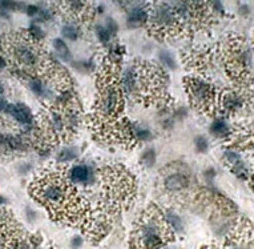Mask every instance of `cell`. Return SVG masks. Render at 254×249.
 I'll list each match as a JSON object with an SVG mask.
<instances>
[{
  "instance_id": "cell-17",
  "label": "cell",
  "mask_w": 254,
  "mask_h": 249,
  "mask_svg": "<svg viewBox=\"0 0 254 249\" xmlns=\"http://www.w3.org/2000/svg\"><path fill=\"white\" fill-rule=\"evenodd\" d=\"M68 177L75 187H88L96 180V175L92 168L87 164H78L71 168L68 172Z\"/></svg>"
},
{
  "instance_id": "cell-5",
  "label": "cell",
  "mask_w": 254,
  "mask_h": 249,
  "mask_svg": "<svg viewBox=\"0 0 254 249\" xmlns=\"http://www.w3.org/2000/svg\"><path fill=\"white\" fill-rule=\"evenodd\" d=\"M122 89L120 75H116L113 64H105L98 79V100L95 120L104 129H109L116 123L122 109Z\"/></svg>"
},
{
  "instance_id": "cell-34",
  "label": "cell",
  "mask_w": 254,
  "mask_h": 249,
  "mask_svg": "<svg viewBox=\"0 0 254 249\" xmlns=\"http://www.w3.org/2000/svg\"><path fill=\"white\" fill-rule=\"evenodd\" d=\"M25 8H27V14L32 15V16H36V15L39 14V10H40L39 5H36V4L27 5Z\"/></svg>"
},
{
  "instance_id": "cell-3",
  "label": "cell",
  "mask_w": 254,
  "mask_h": 249,
  "mask_svg": "<svg viewBox=\"0 0 254 249\" xmlns=\"http://www.w3.org/2000/svg\"><path fill=\"white\" fill-rule=\"evenodd\" d=\"M166 73L155 64L133 62L120 73L122 93L147 104L166 99Z\"/></svg>"
},
{
  "instance_id": "cell-27",
  "label": "cell",
  "mask_w": 254,
  "mask_h": 249,
  "mask_svg": "<svg viewBox=\"0 0 254 249\" xmlns=\"http://www.w3.org/2000/svg\"><path fill=\"white\" fill-rule=\"evenodd\" d=\"M141 163L145 166H153L156 163V152L155 149H147V151L142 153Z\"/></svg>"
},
{
  "instance_id": "cell-24",
  "label": "cell",
  "mask_w": 254,
  "mask_h": 249,
  "mask_svg": "<svg viewBox=\"0 0 254 249\" xmlns=\"http://www.w3.org/2000/svg\"><path fill=\"white\" fill-rule=\"evenodd\" d=\"M133 133H135V139L140 142H147L152 137V132L141 125H133Z\"/></svg>"
},
{
  "instance_id": "cell-20",
  "label": "cell",
  "mask_w": 254,
  "mask_h": 249,
  "mask_svg": "<svg viewBox=\"0 0 254 249\" xmlns=\"http://www.w3.org/2000/svg\"><path fill=\"white\" fill-rule=\"evenodd\" d=\"M230 129L232 127H229V124L226 122V117H217L213 120L212 125H210V132L212 135H215V137H220V139H225L229 136Z\"/></svg>"
},
{
  "instance_id": "cell-6",
  "label": "cell",
  "mask_w": 254,
  "mask_h": 249,
  "mask_svg": "<svg viewBox=\"0 0 254 249\" xmlns=\"http://www.w3.org/2000/svg\"><path fill=\"white\" fill-rule=\"evenodd\" d=\"M218 51L222 69L234 87L250 88L254 82L252 52L246 40L238 36L229 38Z\"/></svg>"
},
{
  "instance_id": "cell-19",
  "label": "cell",
  "mask_w": 254,
  "mask_h": 249,
  "mask_svg": "<svg viewBox=\"0 0 254 249\" xmlns=\"http://www.w3.org/2000/svg\"><path fill=\"white\" fill-rule=\"evenodd\" d=\"M149 18V5L136 4L128 11L127 21L129 27H140L148 23Z\"/></svg>"
},
{
  "instance_id": "cell-30",
  "label": "cell",
  "mask_w": 254,
  "mask_h": 249,
  "mask_svg": "<svg viewBox=\"0 0 254 249\" xmlns=\"http://www.w3.org/2000/svg\"><path fill=\"white\" fill-rule=\"evenodd\" d=\"M28 32H30L32 36H34L35 39H38V40H40L41 38H43V36H44V32H43V29L40 28L38 24L31 25V28H30V31H28Z\"/></svg>"
},
{
  "instance_id": "cell-21",
  "label": "cell",
  "mask_w": 254,
  "mask_h": 249,
  "mask_svg": "<svg viewBox=\"0 0 254 249\" xmlns=\"http://www.w3.org/2000/svg\"><path fill=\"white\" fill-rule=\"evenodd\" d=\"M164 217H165L166 224L169 225V228L172 230L178 232V233L184 230V223H182V220H181V217L177 213L172 212V210H168V212H165Z\"/></svg>"
},
{
  "instance_id": "cell-38",
  "label": "cell",
  "mask_w": 254,
  "mask_h": 249,
  "mask_svg": "<svg viewBox=\"0 0 254 249\" xmlns=\"http://www.w3.org/2000/svg\"><path fill=\"white\" fill-rule=\"evenodd\" d=\"M161 249H176V248H173V247H166V248H161Z\"/></svg>"
},
{
  "instance_id": "cell-2",
  "label": "cell",
  "mask_w": 254,
  "mask_h": 249,
  "mask_svg": "<svg viewBox=\"0 0 254 249\" xmlns=\"http://www.w3.org/2000/svg\"><path fill=\"white\" fill-rule=\"evenodd\" d=\"M0 45L8 65H12L19 75L43 76L54 63L52 59L47 58L40 40L35 39L28 31L5 35Z\"/></svg>"
},
{
  "instance_id": "cell-25",
  "label": "cell",
  "mask_w": 254,
  "mask_h": 249,
  "mask_svg": "<svg viewBox=\"0 0 254 249\" xmlns=\"http://www.w3.org/2000/svg\"><path fill=\"white\" fill-rule=\"evenodd\" d=\"M78 157V151L75 148H64L63 151L59 152L58 155V161L60 163H67V161H72Z\"/></svg>"
},
{
  "instance_id": "cell-28",
  "label": "cell",
  "mask_w": 254,
  "mask_h": 249,
  "mask_svg": "<svg viewBox=\"0 0 254 249\" xmlns=\"http://www.w3.org/2000/svg\"><path fill=\"white\" fill-rule=\"evenodd\" d=\"M160 60H161V63L166 67H169V68L175 69L176 68V62H175V59L172 56V54L169 52H166V51H161L160 52Z\"/></svg>"
},
{
  "instance_id": "cell-10",
  "label": "cell",
  "mask_w": 254,
  "mask_h": 249,
  "mask_svg": "<svg viewBox=\"0 0 254 249\" xmlns=\"http://www.w3.org/2000/svg\"><path fill=\"white\" fill-rule=\"evenodd\" d=\"M254 93L250 88H225L218 93L217 102V113L222 117L235 116L245 112V109L252 107Z\"/></svg>"
},
{
  "instance_id": "cell-32",
  "label": "cell",
  "mask_w": 254,
  "mask_h": 249,
  "mask_svg": "<svg viewBox=\"0 0 254 249\" xmlns=\"http://www.w3.org/2000/svg\"><path fill=\"white\" fill-rule=\"evenodd\" d=\"M38 16L40 18V20H49L52 18V12H51V10H48V8H41V7H40Z\"/></svg>"
},
{
  "instance_id": "cell-1",
  "label": "cell",
  "mask_w": 254,
  "mask_h": 249,
  "mask_svg": "<svg viewBox=\"0 0 254 249\" xmlns=\"http://www.w3.org/2000/svg\"><path fill=\"white\" fill-rule=\"evenodd\" d=\"M30 192L52 215L61 219L78 221L87 215V205L78 196V189L69 180L68 173L63 171L52 169L36 176Z\"/></svg>"
},
{
  "instance_id": "cell-4",
  "label": "cell",
  "mask_w": 254,
  "mask_h": 249,
  "mask_svg": "<svg viewBox=\"0 0 254 249\" xmlns=\"http://www.w3.org/2000/svg\"><path fill=\"white\" fill-rule=\"evenodd\" d=\"M38 120L41 145H56L74 136L80 124V113L75 103L67 107L49 104L39 113Z\"/></svg>"
},
{
  "instance_id": "cell-39",
  "label": "cell",
  "mask_w": 254,
  "mask_h": 249,
  "mask_svg": "<svg viewBox=\"0 0 254 249\" xmlns=\"http://www.w3.org/2000/svg\"><path fill=\"white\" fill-rule=\"evenodd\" d=\"M253 42H254V39H253Z\"/></svg>"
},
{
  "instance_id": "cell-15",
  "label": "cell",
  "mask_w": 254,
  "mask_h": 249,
  "mask_svg": "<svg viewBox=\"0 0 254 249\" xmlns=\"http://www.w3.org/2000/svg\"><path fill=\"white\" fill-rule=\"evenodd\" d=\"M1 236H5L3 249H40L39 239H36L35 236L23 234L15 225H7Z\"/></svg>"
},
{
  "instance_id": "cell-31",
  "label": "cell",
  "mask_w": 254,
  "mask_h": 249,
  "mask_svg": "<svg viewBox=\"0 0 254 249\" xmlns=\"http://www.w3.org/2000/svg\"><path fill=\"white\" fill-rule=\"evenodd\" d=\"M105 28L111 32V35L116 34L117 32V24L115 23V20L112 18H108L107 19V25H105Z\"/></svg>"
},
{
  "instance_id": "cell-23",
  "label": "cell",
  "mask_w": 254,
  "mask_h": 249,
  "mask_svg": "<svg viewBox=\"0 0 254 249\" xmlns=\"http://www.w3.org/2000/svg\"><path fill=\"white\" fill-rule=\"evenodd\" d=\"M54 47L56 54L59 55L60 58L64 59V60H69L71 59V51H69L68 45L64 43L63 39H55Z\"/></svg>"
},
{
  "instance_id": "cell-29",
  "label": "cell",
  "mask_w": 254,
  "mask_h": 249,
  "mask_svg": "<svg viewBox=\"0 0 254 249\" xmlns=\"http://www.w3.org/2000/svg\"><path fill=\"white\" fill-rule=\"evenodd\" d=\"M195 145L197 152H200V153H204V152H206L209 149V142H208V139H206L205 136L195 137Z\"/></svg>"
},
{
  "instance_id": "cell-14",
  "label": "cell",
  "mask_w": 254,
  "mask_h": 249,
  "mask_svg": "<svg viewBox=\"0 0 254 249\" xmlns=\"http://www.w3.org/2000/svg\"><path fill=\"white\" fill-rule=\"evenodd\" d=\"M225 241L224 249H254V224L239 220Z\"/></svg>"
},
{
  "instance_id": "cell-33",
  "label": "cell",
  "mask_w": 254,
  "mask_h": 249,
  "mask_svg": "<svg viewBox=\"0 0 254 249\" xmlns=\"http://www.w3.org/2000/svg\"><path fill=\"white\" fill-rule=\"evenodd\" d=\"M71 245H72V248L78 249L83 245V239H81L80 236H75L74 239L71 240Z\"/></svg>"
},
{
  "instance_id": "cell-13",
  "label": "cell",
  "mask_w": 254,
  "mask_h": 249,
  "mask_svg": "<svg viewBox=\"0 0 254 249\" xmlns=\"http://www.w3.org/2000/svg\"><path fill=\"white\" fill-rule=\"evenodd\" d=\"M229 148L235 152H254V122L233 125L230 129Z\"/></svg>"
},
{
  "instance_id": "cell-12",
  "label": "cell",
  "mask_w": 254,
  "mask_h": 249,
  "mask_svg": "<svg viewBox=\"0 0 254 249\" xmlns=\"http://www.w3.org/2000/svg\"><path fill=\"white\" fill-rule=\"evenodd\" d=\"M161 186L168 195H185L192 188L191 169L185 164H172L162 171Z\"/></svg>"
},
{
  "instance_id": "cell-37",
  "label": "cell",
  "mask_w": 254,
  "mask_h": 249,
  "mask_svg": "<svg viewBox=\"0 0 254 249\" xmlns=\"http://www.w3.org/2000/svg\"><path fill=\"white\" fill-rule=\"evenodd\" d=\"M252 183H253V187H254V172L253 175H252Z\"/></svg>"
},
{
  "instance_id": "cell-8",
  "label": "cell",
  "mask_w": 254,
  "mask_h": 249,
  "mask_svg": "<svg viewBox=\"0 0 254 249\" xmlns=\"http://www.w3.org/2000/svg\"><path fill=\"white\" fill-rule=\"evenodd\" d=\"M148 28L157 38H168L182 32L181 23L178 20L173 5L168 3H156L149 5Z\"/></svg>"
},
{
  "instance_id": "cell-11",
  "label": "cell",
  "mask_w": 254,
  "mask_h": 249,
  "mask_svg": "<svg viewBox=\"0 0 254 249\" xmlns=\"http://www.w3.org/2000/svg\"><path fill=\"white\" fill-rule=\"evenodd\" d=\"M34 145L21 127L16 128L0 120V157L21 155Z\"/></svg>"
},
{
  "instance_id": "cell-18",
  "label": "cell",
  "mask_w": 254,
  "mask_h": 249,
  "mask_svg": "<svg viewBox=\"0 0 254 249\" xmlns=\"http://www.w3.org/2000/svg\"><path fill=\"white\" fill-rule=\"evenodd\" d=\"M4 112L15 120L20 127H28L34 124V116L31 109L25 104H7Z\"/></svg>"
},
{
  "instance_id": "cell-16",
  "label": "cell",
  "mask_w": 254,
  "mask_h": 249,
  "mask_svg": "<svg viewBox=\"0 0 254 249\" xmlns=\"http://www.w3.org/2000/svg\"><path fill=\"white\" fill-rule=\"evenodd\" d=\"M58 7L68 15L71 19L78 21H87L92 14V5L84 1H67V3H60Z\"/></svg>"
},
{
  "instance_id": "cell-22",
  "label": "cell",
  "mask_w": 254,
  "mask_h": 249,
  "mask_svg": "<svg viewBox=\"0 0 254 249\" xmlns=\"http://www.w3.org/2000/svg\"><path fill=\"white\" fill-rule=\"evenodd\" d=\"M61 32H63L64 38H67L69 40H76L81 35V31H80L78 23H67L65 25H63Z\"/></svg>"
},
{
  "instance_id": "cell-7",
  "label": "cell",
  "mask_w": 254,
  "mask_h": 249,
  "mask_svg": "<svg viewBox=\"0 0 254 249\" xmlns=\"http://www.w3.org/2000/svg\"><path fill=\"white\" fill-rule=\"evenodd\" d=\"M171 236L172 229L165 217L156 208L148 209L140 217L133 234L137 249H161Z\"/></svg>"
},
{
  "instance_id": "cell-35",
  "label": "cell",
  "mask_w": 254,
  "mask_h": 249,
  "mask_svg": "<svg viewBox=\"0 0 254 249\" xmlns=\"http://www.w3.org/2000/svg\"><path fill=\"white\" fill-rule=\"evenodd\" d=\"M3 93H4V85L0 82V95H3Z\"/></svg>"
},
{
  "instance_id": "cell-9",
  "label": "cell",
  "mask_w": 254,
  "mask_h": 249,
  "mask_svg": "<svg viewBox=\"0 0 254 249\" xmlns=\"http://www.w3.org/2000/svg\"><path fill=\"white\" fill-rule=\"evenodd\" d=\"M185 87L192 104L198 111L210 115L217 113V102L220 92L215 89L213 84L205 79L189 76L185 79Z\"/></svg>"
},
{
  "instance_id": "cell-26",
  "label": "cell",
  "mask_w": 254,
  "mask_h": 249,
  "mask_svg": "<svg viewBox=\"0 0 254 249\" xmlns=\"http://www.w3.org/2000/svg\"><path fill=\"white\" fill-rule=\"evenodd\" d=\"M96 34H98V38L100 40V43L104 44V45H108L109 42H111V32L108 31L104 25H98L96 27Z\"/></svg>"
},
{
  "instance_id": "cell-36",
  "label": "cell",
  "mask_w": 254,
  "mask_h": 249,
  "mask_svg": "<svg viewBox=\"0 0 254 249\" xmlns=\"http://www.w3.org/2000/svg\"><path fill=\"white\" fill-rule=\"evenodd\" d=\"M0 204H5V199L3 196H0Z\"/></svg>"
}]
</instances>
